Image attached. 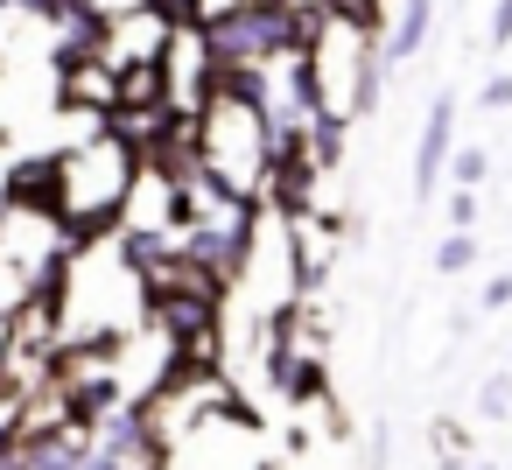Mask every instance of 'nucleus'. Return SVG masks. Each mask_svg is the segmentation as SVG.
I'll return each mask as SVG.
<instances>
[{"label":"nucleus","mask_w":512,"mask_h":470,"mask_svg":"<svg viewBox=\"0 0 512 470\" xmlns=\"http://www.w3.org/2000/svg\"><path fill=\"white\" fill-rule=\"evenodd\" d=\"M477 225V190H456L449 197V232H470Z\"/></svg>","instance_id":"9b49d317"},{"label":"nucleus","mask_w":512,"mask_h":470,"mask_svg":"<svg viewBox=\"0 0 512 470\" xmlns=\"http://www.w3.org/2000/svg\"><path fill=\"white\" fill-rule=\"evenodd\" d=\"M141 169H148V155L106 120V127H92L78 148H64V155L50 162V176H57L50 211L71 225V239H99V232L120 225V211H127V197H134V183H141Z\"/></svg>","instance_id":"7ed1b4c3"},{"label":"nucleus","mask_w":512,"mask_h":470,"mask_svg":"<svg viewBox=\"0 0 512 470\" xmlns=\"http://www.w3.org/2000/svg\"><path fill=\"white\" fill-rule=\"evenodd\" d=\"M302 64H309V85H316V106H323L316 155H323V169H337L344 127L372 113L379 78H386V64H379V15L351 8V0H330V8L316 15V29H309V43H302Z\"/></svg>","instance_id":"f257e3e1"},{"label":"nucleus","mask_w":512,"mask_h":470,"mask_svg":"<svg viewBox=\"0 0 512 470\" xmlns=\"http://www.w3.org/2000/svg\"><path fill=\"white\" fill-rule=\"evenodd\" d=\"M155 470H274L267 463V428L246 400H218L190 421H176L162 435V463Z\"/></svg>","instance_id":"20e7f679"},{"label":"nucleus","mask_w":512,"mask_h":470,"mask_svg":"<svg viewBox=\"0 0 512 470\" xmlns=\"http://www.w3.org/2000/svg\"><path fill=\"white\" fill-rule=\"evenodd\" d=\"M477 414H512V379L498 372V379H484V393H477Z\"/></svg>","instance_id":"9d476101"},{"label":"nucleus","mask_w":512,"mask_h":470,"mask_svg":"<svg viewBox=\"0 0 512 470\" xmlns=\"http://www.w3.org/2000/svg\"><path fill=\"white\" fill-rule=\"evenodd\" d=\"M477 309H512V274H491L477 288Z\"/></svg>","instance_id":"f8f14e48"},{"label":"nucleus","mask_w":512,"mask_h":470,"mask_svg":"<svg viewBox=\"0 0 512 470\" xmlns=\"http://www.w3.org/2000/svg\"><path fill=\"white\" fill-rule=\"evenodd\" d=\"M8 351H15V316H0V386H8Z\"/></svg>","instance_id":"dca6fc26"},{"label":"nucleus","mask_w":512,"mask_h":470,"mask_svg":"<svg viewBox=\"0 0 512 470\" xmlns=\"http://www.w3.org/2000/svg\"><path fill=\"white\" fill-rule=\"evenodd\" d=\"M484 106H491V113L512 106V71H491V78H484Z\"/></svg>","instance_id":"4468645a"},{"label":"nucleus","mask_w":512,"mask_h":470,"mask_svg":"<svg viewBox=\"0 0 512 470\" xmlns=\"http://www.w3.org/2000/svg\"><path fill=\"white\" fill-rule=\"evenodd\" d=\"M484 253H477V232H449L442 246H435V274H470Z\"/></svg>","instance_id":"1a4fd4ad"},{"label":"nucleus","mask_w":512,"mask_h":470,"mask_svg":"<svg viewBox=\"0 0 512 470\" xmlns=\"http://www.w3.org/2000/svg\"><path fill=\"white\" fill-rule=\"evenodd\" d=\"M484 36H491V50H505V43H512V0H498V8H491Z\"/></svg>","instance_id":"ddd939ff"},{"label":"nucleus","mask_w":512,"mask_h":470,"mask_svg":"<svg viewBox=\"0 0 512 470\" xmlns=\"http://www.w3.org/2000/svg\"><path fill=\"white\" fill-rule=\"evenodd\" d=\"M85 8L113 22V15H134V8H162V0H85Z\"/></svg>","instance_id":"2eb2a0df"},{"label":"nucleus","mask_w":512,"mask_h":470,"mask_svg":"<svg viewBox=\"0 0 512 470\" xmlns=\"http://www.w3.org/2000/svg\"><path fill=\"white\" fill-rule=\"evenodd\" d=\"M190 127H197V169L218 190H232L246 204H267L274 127H267V106H260V78H218Z\"/></svg>","instance_id":"f03ea898"},{"label":"nucleus","mask_w":512,"mask_h":470,"mask_svg":"<svg viewBox=\"0 0 512 470\" xmlns=\"http://www.w3.org/2000/svg\"><path fill=\"white\" fill-rule=\"evenodd\" d=\"M449 155H456V99H449V92H435V99H428V113H421V141H414V197H421V204L435 197V183H442Z\"/></svg>","instance_id":"423d86ee"},{"label":"nucleus","mask_w":512,"mask_h":470,"mask_svg":"<svg viewBox=\"0 0 512 470\" xmlns=\"http://www.w3.org/2000/svg\"><path fill=\"white\" fill-rule=\"evenodd\" d=\"M449 183H456V190H484V183H491V148H477V141L456 148V155H449Z\"/></svg>","instance_id":"6e6552de"},{"label":"nucleus","mask_w":512,"mask_h":470,"mask_svg":"<svg viewBox=\"0 0 512 470\" xmlns=\"http://www.w3.org/2000/svg\"><path fill=\"white\" fill-rule=\"evenodd\" d=\"M428 29H435V0H393V22H379V64L400 71L407 57H421Z\"/></svg>","instance_id":"0eeeda50"},{"label":"nucleus","mask_w":512,"mask_h":470,"mask_svg":"<svg viewBox=\"0 0 512 470\" xmlns=\"http://www.w3.org/2000/svg\"><path fill=\"white\" fill-rule=\"evenodd\" d=\"M176 15L169 8H134V15H113L106 29H99V64H113L120 78L127 71H162V57H169V43H176Z\"/></svg>","instance_id":"39448f33"}]
</instances>
